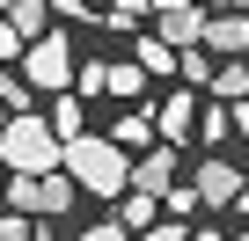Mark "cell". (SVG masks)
Segmentation results:
<instances>
[{
	"label": "cell",
	"instance_id": "6da1fadb",
	"mask_svg": "<svg viewBox=\"0 0 249 241\" xmlns=\"http://www.w3.org/2000/svg\"><path fill=\"white\" fill-rule=\"evenodd\" d=\"M0 161H8V176H44V168H66V139L52 132V117L15 110L0 132Z\"/></svg>",
	"mask_w": 249,
	"mask_h": 241
},
{
	"label": "cell",
	"instance_id": "7a4b0ae2",
	"mask_svg": "<svg viewBox=\"0 0 249 241\" xmlns=\"http://www.w3.org/2000/svg\"><path fill=\"white\" fill-rule=\"evenodd\" d=\"M66 176L88 190V197H124L132 190V161H124V146L117 139H66Z\"/></svg>",
	"mask_w": 249,
	"mask_h": 241
},
{
	"label": "cell",
	"instance_id": "3957f363",
	"mask_svg": "<svg viewBox=\"0 0 249 241\" xmlns=\"http://www.w3.org/2000/svg\"><path fill=\"white\" fill-rule=\"evenodd\" d=\"M15 66L30 73V88H37V95H59V88H73L81 51H73V37L44 30V37H30V44H22V59H15Z\"/></svg>",
	"mask_w": 249,
	"mask_h": 241
},
{
	"label": "cell",
	"instance_id": "277c9868",
	"mask_svg": "<svg viewBox=\"0 0 249 241\" xmlns=\"http://www.w3.org/2000/svg\"><path fill=\"white\" fill-rule=\"evenodd\" d=\"M73 197H81V183H73L66 168L8 176V205H15V212H30V219H59V212H73Z\"/></svg>",
	"mask_w": 249,
	"mask_h": 241
},
{
	"label": "cell",
	"instance_id": "5b68a950",
	"mask_svg": "<svg viewBox=\"0 0 249 241\" xmlns=\"http://www.w3.org/2000/svg\"><path fill=\"white\" fill-rule=\"evenodd\" d=\"M191 183H198V205H205V212H227V205H234V190H242L249 176H242L234 161H220V154H205V161L191 168Z\"/></svg>",
	"mask_w": 249,
	"mask_h": 241
},
{
	"label": "cell",
	"instance_id": "8992f818",
	"mask_svg": "<svg viewBox=\"0 0 249 241\" xmlns=\"http://www.w3.org/2000/svg\"><path fill=\"white\" fill-rule=\"evenodd\" d=\"M205 51H213V59L249 51V8H220V15H205Z\"/></svg>",
	"mask_w": 249,
	"mask_h": 241
},
{
	"label": "cell",
	"instance_id": "52a82bcc",
	"mask_svg": "<svg viewBox=\"0 0 249 241\" xmlns=\"http://www.w3.org/2000/svg\"><path fill=\"white\" fill-rule=\"evenodd\" d=\"M154 22H161V37H169L176 51H191V44H205V8H191V0H183V8H161Z\"/></svg>",
	"mask_w": 249,
	"mask_h": 241
},
{
	"label": "cell",
	"instance_id": "ba28073f",
	"mask_svg": "<svg viewBox=\"0 0 249 241\" xmlns=\"http://www.w3.org/2000/svg\"><path fill=\"white\" fill-rule=\"evenodd\" d=\"M132 183H140V190H176V146H169V139L147 146V154L132 161Z\"/></svg>",
	"mask_w": 249,
	"mask_h": 241
},
{
	"label": "cell",
	"instance_id": "9c48e42d",
	"mask_svg": "<svg viewBox=\"0 0 249 241\" xmlns=\"http://www.w3.org/2000/svg\"><path fill=\"white\" fill-rule=\"evenodd\" d=\"M154 132H161L169 146H183V139L198 132V102H191V95H169V102L154 110Z\"/></svg>",
	"mask_w": 249,
	"mask_h": 241
},
{
	"label": "cell",
	"instance_id": "30bf717a",
	"mask_svg": "<svg viewBox=\"0 0 249 241\" xmlns=\"http://www.w3.org/2000/svg\"><path fill=\"white\" fill-rule=\"evenodd\" d=\"M161 212H169V205H161V190H140V183H132V190H124V197H117V219H124V226H132V234H140V226H154Z\"/></svg>",
	"mask_w": 249,
	"mask_h": 241
},
{
	"label": "cell",
	"instance_id": "8fae6325",
	"mask_svg": "<svg viewBox=\"0 0 249 241\" xmlns=\"http://www.w3.org/2000/svg\"><path fill=\"white\" fill-rule=\"evenodd\" d=\"M0 15H8V22H15L22 37H44L59 8H52V0H0Z\"/></svg>",
	"mask_w": 249,
	"mask_h": 241
},
{
	"label": "cell",
	"instance_id": "7c38bea8",
	"mask_svg": "<svg viewBox=\"0 0 249 241\" xmlns=\"http://www.w3.org/2000/svg\"><path fill=\"white\" fill-rule=\"evenodd\" d=\"M205 88H213V95H220V102H242V95H249V66H242V51H234V59H220V66H213V80H205Z\"/></svg>",
	"mask_w": 249,
	"mask_h": 241
},
{
	"label": "cell",
	"instance_id": "4fadbf2b",
	"mask_svg": "<svg viewBox=\"0 0 249 241\" xmlns=\"http://www.w3.org/2000/svg\"><path fill=\"white\" fill-rule=\"evenodd\" d=\"M110 139H117L124 154H132V146H147V139H161V132H154V110H124L117 125H110Z\"/></svg>",
	"mask_w": 249,
	"mask_h": 241
},
{
	"label": "cell",
	"instance_id": "5bb4252c",
	"mask_svg": "<svg viewBox=\"0 0 249 241\" xmlns=\"http://www.w3.org/2000/svg\"><path fill=\"white\" fill-rule=\"evenodd\" d=\"M81 102H88V95H66V88H59V102H52V132H59V139H81V132H88V110H81Z\"/></svg>",
	"mask_w": 249,
	"mask_h": 241
},
{
	"label": "cell",
	"instance_id": "9a60e30c",
	"mask_svg": "<svg viewBox=\"0 0 249 241\" xmlns=\"http://www.w3.org/2000/svg\"><path fill=\"white\" fill-rule=\"evenodd\" d=\"M132 59H140L147 73H176V66H183V51H176L169 37H140V51H132Z\"/></svg>",
	"mask_w": 249,
	"mask_h": 241
},
{
	"label": "cell",
	"instance_id": "2e32d148",
	"mask_svg": "<svg viewBox=\"0 0 249 241\" xmlns=\"http://www.w3.org/2000/svg\"><path fill=\"white\" fill-rule=\"evenodd\" d=\"M140 88H147V66H140V59H117V66H110V95H117V102H132Z\"/></svg>",
	"mask_w": 249,
	"mask_h": 241
},
{
	"label": "cell",
	"instance_id": "e0dca14e",
	"mask_svg": "<svg viewBox=\"0 0 249 241\" xmlns=\"http://www.w3.org/2000/svg\"><path fill=\"white\" fill-rule=\"evenodd\" d=\"M73 95H110V66H103V59H81V73H73Z\"/></svg>",
	"mask_w": 249,
	"mask_h": 241
},
{
	"label": "cell",
	"instance_id": "ac0fdd59",
	"mask_svg": "<svg viewBox=\"0 0 249 241\" xmlns=\"http://www.w3.org/2000/svg\"><path fill=\"white\" fill-rule=\"evenodd\" d=\"M213 66H220V59H205V44H191V51H183V80H191V88H205V80H213Z\"/></svg>",
	"mask_w": 249,
	"mask_h": 241
},
{
	"label": "cell",
	"instance_id": "d6986e66",
	"mask_svg": "<svg viewBox=\"0 0 249 241\" xmlns=\"http://www.w3.org/2000/svg\"><path fill=\"white\" fill-rule=\"evenodd\" d=\"M132 241H191V226H183V212H176V219H154V226H140Z\"/></svg>",
	"mask_w": 249,
	"mask_h": 241
},
{
	"label": "cell",
	"instance_id": "ffe728a7",
	"mask_svg": "<svg viewBox=\"0 0 249 241\" xmlns=\"http://www.w3.org/2000/svg\"><path fill=\"white\" fill-rule=\"evenodd\" d=\"M227 125H234V110H220V102H205V117H198V139H205V146H213V139H220V132H227Z\"/></svg>",
	"mask_w": 249,
	"mask_h": 241
},
{
	"label": "cell",
	"instance_id": "44dd1931",
	"mask_svg": "<svg viewBox=\"0 0 249 241\" xmlns=\"http://www.w3.org/2000/svg\"><path fill=\"white\" fill-rule=\"evenodd\" d=\"M0 241H44V234L30 226V212H8V219H0Z\"/></svg>",
	"mask_w": 249,
	"mask_h": 241
},
{
	"label": "cell",
	"instance_id": "7402d4cb",
	"mask_svg": "<svg viewBox=\"0 0 249 241\" xmlns=\"http://www.w3.org/2000/svg\"><path fill=\"white\" fill-rule=\"evenodd\" d=\"M73 241H132V226H124V219H95V226L73 234Z\"/></svg>",
	"mask_w": 249,
	"mask_h": 241
},
{
	"label": "cell",
	"instance_id": "603a6c76",
	"mask_svg": "<svg viewBox=\"0 0 249 241\" xmlns=\"http://www.w3.org/2000/svg\"><path fill=\"white\" fill-rule=\"evenodd\" d=\"M22 44H30V37H22L15 22H0V66H15V59H22Z\"/></svg>",
	"mask_w": 249,
	"mask_h": 241
},
{
	"label": "cell",
	"instance_id": "cb8c5ba5",
	"mask_svg": "<svg viewBox=\"0 0 249 241\" xmlns=\"http://www.w3.org/2000/svg\"><path fill=\"white\" fill-rule=\"evenodd\" d=\"M161 205H169V212H198V183H176V190H161Z\"/></svg>",
	"mask_w": 249,
	"mask_h": 241
},
{
	"label": "cell",
	"instance_id": "d4e9b609",
	"mask_svg": "<svg viewBox=\"0 0 249 241\" xmlns=\"http://www.w3.org/2000/svg\"><path fill=\"white\" fill-rule=\"evenodd\" d=\"M110 15H117V22H132V15H154V0H110Z\"/></svg>",
	"mask_w": 249,
	"mask_h": 241
},
{
	"label": "cell",
	"instance_id": "484cf974",
	"mask_svg": "<svg viewBox=\"0 0 249 241\" xmlns=\"http://www.w3.org/2000/svg\"><path fill=\"white\" fill-rule=\"evenodd\" d=\"M227 212H242V219H249V183H242V190H234V205H227Z\"/></svg>",
	"mask_w": 249,
	"mask_h": 241
},
{
	"label": "cell",
	"instance_id": "4316f807",
	"mask_svg": "<svg viewBox=\"0 0 249 241\" xmlns=\"http://www.w3.org/2000/svg\"><path fill=\"white\" fill-rule=\"evenodd\" d=\"M234 132H242V139H249V110H234Z\"/></svg>",
	"mask_w": 249,
	"mask_h": 241
},
{
	"label": "cell",
	"instance_id": "83f0119b",
	"mask_svg": "<svg viewBox=\"0 0 249 241\" xmlns=\"http://www.w3.org/2000/svg\"><path fill=\"white\" fill-rule=\"evenodd\" d=\"M191 241H227V234H205V226H198V234H191Z\"/></svg>",
	"mask_w": 249,
	"mask_h": 241
},
{
	"label": "cell",
	"instance_id": "f1b7e54d",
	"mask_svg": "<svg viewBox=\"0 0 249 241\" xmlns=\"http://www.w3.org/2000/svg\"><path fill=\"white\" fill-rule=\"evenodd\" d=\"M8 117H15V110H8V102H0V132H8Z\"/></svg>",
	"mask_w": 249,
	"mask_h": 241
},
{
	"label": "cell",
	"instance_id": "f546056e",
	"mask_svg": "<svg viewBox=\"0 0 249 241\" xmlns=\"http://www.w3.org/2000/svg\"><path fill=\"white\" fill-rule=\"evenodd\" d=\"M161 8H183V0H154V15H161Z\"/></svg>",
	"mask_w": 249,
	"mask_h": 241
},
{
	"label": "cell",
	"instance_id": "4dcf8cb0",
	"mask_svg": "<svg viewBox=\"0 0 249 241\" xmlns=\"http://www.w3.org/2000/svg\"><path fill=\"white\" fill-rule=\"evenodd\" d=\"M227 8H249V0H227Z\"/></svg>",
	"mask_w": 249,
	"mask_h": 241
},
{
	"label": "cell",
	"instance_id": "1f68e13d",
	"mask_svg": "<svg viewBox=\"0 0 249 241\" xmlns=\"http://www.w3.org/2000/svg\"><path fill=\"white\" fill-rule=\"evenodd\" d=\"M234 241H249V226H242V234H234Z\"/></svg>",
	"mask_w": 249,
	"mask_h": 241
},
{
	"label": "cell",
	"instance_id": "d6a6232c",
	"mask_svg": "<svg viewBox=\"0 0 249 241\" xmlns=\"http://www.w3.org/2000/svg\"><path fill=\"white\" fill-rule=\"evenodd\" d=\"M242 110H249V95H242Z\"/></svg>",
	"mask_w": 249,
	"mask_h": 241
}]
</instances>
